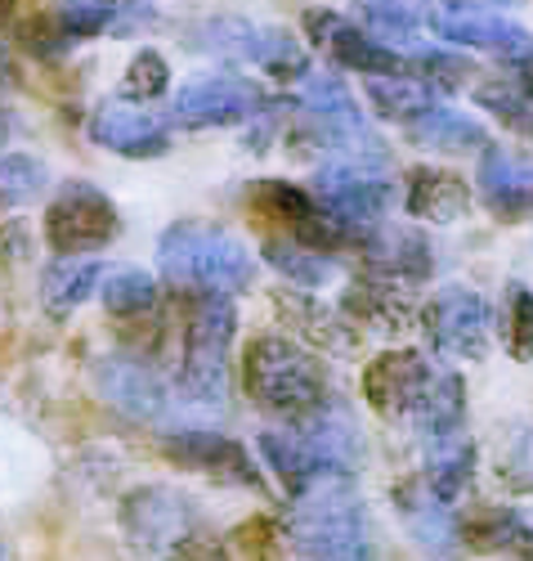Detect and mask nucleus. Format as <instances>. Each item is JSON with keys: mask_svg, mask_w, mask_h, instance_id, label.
I'll return each mask as SVG.
<instances>
[{"mask_svg": "<svg viewBox=\"0 0 533 561\" xmlns=\"http://www.w3.org/2000/svg\"><path fill=\"white\" fill-rule=\"evenodd\" d=\"M408 216L426 225H457L471 216V190L466 180L444 171V167H413L408 190H404Z\"/></svg>", "mask_w": 533, "mask_h": 561, "instance_id": "18", "label": "nucleus"}, {"mask_svg": "<svg viewBox=\"0 0 533 561\" xmlns=\"http://www.w3.org/2000/svg\"><path fill=\"white\" fill-rule=\"evenodd\" d=\"M305 32L314 45H323V50L350 68V72H363V77H391V72H413V59L391 50L381 36H368L359 32L355 23H346L341 14H332V10H314L305 19Z\"/></svg>", "mask_w": 533, "mask_h": 561, "instance_id": "13", "label": "nucleus"}, {"mask_svg": "<svg viewBox=\"0 0 533 561\" xmlns=\"http://www.w3.org/2000/svg\"><path fill=\"white\" fill-rule=\"evenodd\" d=\"M282 526L301 561H376L368 507L355 485V472H346V467L323 472L301 494H292V512Z\"/></svg>", "mask_w": 533, "mask_h": 561, "instance_id": "1", "label": "nucleus"}, {"mask_svg": "<svg viewBox=\"0 0 533 561\" xmlns=\"http://www.w3.org/2000/svg\"><path fill=\"white\" fill-rule=\"evenodd\" d=\"M10 14H14V0H0V23H5Z\"/></svg>", "mask_w": 533, "mask_h": 561, "instance_id": "44", "label": "nucleus"}, {"mask_svg": "<svg viewBox=\"0 0 533 561\" xmlns=\"http://www.w3.org/2000/svg\"><path fill=\"white\" fill-rule=\"evenodd\" d=\"M363 261L376 270V274H391V278H404V284H417V278L430 274V248L417 229L408 225H376L368 239H363Z\"/></svg>", "mask_w": 533, "mask_h": 561, "instance_id": "23", "label": "nucleus"}, {"mask_svg": "<svg viewBox=\"0 0 533 561\" xmlns=\"http://www.w3.org/2000/svg\"><path fill=\"white\" fill-rule=\"evenodd\" d=\"M430 27L440 32V41L471 45V50H484V55H494V59H502L511 68L533 64V32L515 27L502 14H475V10H449V5H440V10L430 14Z\"/></svg>", "mask_w": 533, "mask_h": 561, "instance_id": "14", "label": "nucleus"}, {"mask_svg": "<svg viewBox=\"0 0 533 561\" xmlns=\"http://www.w3.org/2000/svg\"><path fill=\"white\" fill-rule=\"evenodd\" d=\"M14 81V64H10V55H5V45H0V90H5Z\"/></svg>", "mask_w": 533, "mask_h": 561, "instance_id": "42", "label": "nucleus"}, {"mask_svg": "<svg viewBox=\"0 0 533 561\" xmlns=\"http://www.w3.org/2000/svg\"><path fill=\"white\" fill-rule=\"evenodd\" d=\"M408 59H413V77H421L426 85H457L462 77L475 72L462 55H449V50H417Z\"/></svg>", "mask_w": 533, "mask_h": 561, "instance_id": "39", "label": "nucleus"}, {"mask_svg": "<svg viewBox=\"0 0 533 561\" xmlns=\"http://www.w3.org/2000/svg\"><path fill=\"white\" fill-rule=\"evenodd\" d=\"M45 184H50V171H45L40 158H32V153L0 158V203H32Z\"/></svg>", "mask_w": 533, "mask_h": 561, "instance_id": "36", "label": "nucleus"}, {"mask_svg": "<svg viewBox=\"0 0 533 561\" xmlns=\"http://www.w3.org/2000/svg\"><path fill=\"white\" fill-rule=\"evenodd\" d=\"M489 477H494L507 494H515V499L533 494V413L511 417L507 427L494 432V445H489Z\"/></svg>", "mask_w": 533, "mask_h": 561, "instance_id": "24", "label": "nucleus"}, {"mask_svg": "<svg viewBox=\"0 0 533 561\" xmlns=\"http://www.w3.org/2000/svg\"><path fill=\"white\" fill-rule=\"evenodd\" d=\"M502 342H507V355H511V359L533 364V293H529L524 284H507Z\"/></svg>", "mask_w": 533, "mask_h": 561, "instance_id": "35", "label": "nucleus"}, {"mask_svg": "<svg viewBox=\"0 0 533 561\" xmlns=\"http://www.w3.org/2000/svg\"><path fill=\"white\" fill-rule=\"evenodd\" d=\"M10 135H14V117H10V113H0V149L10 145Z\"/></svg>", "mask_w": 533, "mask_h": 561, "instance_id": "43", "label": "nucleus"}, {"mask_svg": "<svg viewBox=\"0 0 533 561\" xmlns=\"http://www.w3.org/2000/svg\"><path fill=\"white\" fill-rule=\"evenodd\" d=\"M341 310L359 323H372V329H404L413 319V301H408V284L391 274H363L346 288Z\"/></svg>", "mask_w": 533, "mask_h": 561, "instance_id": "22", "label": "nucleus"}, {"mask_svg": "<svg viewBox=\"0 0 533 561\" xmlns=\"http://www.w3.org/2000/svg\"><path fill=\"white\" fill-rule=\"evenodd\" d=\"M237 329L233 297L202 293L184 329V355H179V391L188 400L220 404L229 391V346Z\"/></svg>", "mask_w": 533, "mask_h": 561, "instance_id": "4", "label": "nucleus"}, {"mask_svg": "<svg viewBox=\"0 0 533 561\" xmlns=\"http://www.w3.org/2000/svg\"><path fill=\"white\" fill-rule=\"evenodd\" d=\"M166 561H229L224 557V548L220 543H211V539H202V535H193L184 548H175Z\"/></svg>", "mask_w": 533, "mask_h": 561, "instance_id": "40", "label": "nucleus"}, {"mask_svg": "<svg viewBox=\"0 0 533 561\" xmlns=\"http://www.w3.org/2000/svg\"><path fill=\"white\" fill-rule=\"evenodd\" d=\"M408 135L417 139V145L434 149V153H475V149L489 145V135H484L479 122H471V117H462L457 108H444V104H434L426 117H417L408 126Z\"/></svg>", "mask_w": 533, "mask_h": 561, "instance_id": "29", "label": "nucleus"}, {"mask_svg": "<svg viewBox=\"0 0 533 561\" xmlns=\"http://www.w3.org/2000/svg\"><path fill=\"white\" fill-rule=\"evenodd\" d=\"M399 522L413 535V543L430 561H462L466 557V522L453 512V499L430 490L426 477H408L395 485Z\"/></svg>", "mask_w": 533, "mask_h": 561, "instance_id": "10", "label": "nucleus"}, {"mask_svg": "<svg viewBox=\"0 0 533 561\" xmlns=\"http://www.w3.org/2000/svg\"><path fill=\"white\" fill-rule=\"evenodd\" d=\"M242 391L256 409L282 417V423H301L332 396V378L305 342L256 333L242 351Z\"/></svg>", "mask_w": 533, "mask_h": 561, "instance_id": "2", "label": "nucleus"}, {"mask_svg": "<svg viewBox=\"0 0 533 561\" xmlns=\"http://www.w3.org/2000/svg\"><path fill=\"white\" fill-rule=\"evenodd\" d=\"M0 561H10V552H5V543H0Z\"/></svg>", "mask_w": 533, "mask_h": 561, "instance_id": "45", "label": "nucleus"}, {"mask_svg": "<svg viewBox=\"0 0 533 561\" xmlns=\"http://www.w3.org/2000/svg\"><path fill=\"white\" fill-rule=\"evenodd\" d=\"M466 548L475 552H520L533 561V512L524 507H484L466 526Z\"/></svg>", "mask_w": 533, "mask_h": 561, "instance_id": "27", "label": "nucleus"}, {"mask_svg": "<svg viewBox=\"0 0 533 561\" xmlns=\"http://www.w3.org/2000/svg\"><path fill=\"white\" fill-rule=\"evenodd\" d=\"M260 458L265 467L278 477V485L287 490V499L301 494L310 481H318L323 472H336V462H327L297 427H274V432H260Z\"/></svg>", "mask_w": 533, "mask_h": 561, "instance_id": "20", "label": "nucleus"}, {"mask_svg": "<svg viewBox=\"0 0 533 561\" xmlns=\"http://www.w3.org/2000/svg\"><path fill=\"white\" fill-rule=\"evenodd\" d=\"M252 211L260 220H269V225H287L292 233H301L318 216V198H314V190L305 194L301 184L260 180V184H252Z\"/></svg>", "mask_w": 533, "mask_h": 561, "instance_id": "31", "label": "nucleus"}, {"mask_svg": "<svg viewBox=\"0 0 533 561\" xmlns=\"http://www.w3.org/2000/svg\"><path fill=\"white\" fill-rule=\"evenodd\" d=\"M363 10H368V19H372L376 36H385V41H413L417 27L426 23V14L413 10L408 0H368Z\"/></svg>", "mask_w": 533, "mask_h": 561, "instance_id": "38", "label": "nucleus"}, {"mask_svg": "<svg viewBox=\"0 0 533 561\" xmlns=\"http://www.w3.org/2000/svg\"><path fill=\"white\" fill-rule=\"evenodd\" d=\"M121 233V211L90 180H68L45 207V243L55 256H94Z\"/></svg>", "mask_w": 533, "mask_h": 561, "instance_id": "5", "label": "nucleus"}, {"mask_svg": "<svg viewBox=\"0 0 533 561\" xmlns=\"http://www.w3.org/2000/svg\"><path fill=\"white\" fill-rule=\"evenodd\" d=\"M171 85V64L158 55V50H139L126 68V100L130 104H149V100H162Z\"/></svg>", "mask_w": 533, "mask_h": 561, "instance_id": "37", "label": "nucleus"}, {"mask_svg": "<svg viewBox=\"0 0 533 561\" xmlns=\"http://www.w3.org/2000/svg\"><path fill=\"white\" fill-rule=\"evenodd\" d=\"M310 190L318 207H327L332 216H341L359 229H376L395 203V184L381 175V167L372 171V162H350V158H332L314 175Z\"/></svg>", "mask_w": 533, "mask_h": 561, "instance_id": "8", "label": "nucleus"}, {"mask_svg": "<svg viewBox=\"0 0 533 561\" xmlns=\"http://www.w3.org/2000/svg\"><path fill=\"white\" fill-rule=\"evenodd\" d=\"M475 467H479V449L471 440V432H444V436H430L421 440V477L430 490H440L444 499H462L475 481Z\"/></svg>", "mask_w": 533, "mask_h": 561, "instance_id": "19", "label": "nucleus"}, {"mask_svg": "<svg viewBox=\"0 0 533 561\" xmlns=\"http://www.w3.org/2000/svg\"><path fill=\"white\" fill-rule=\"evenodd\" d=\"M100 391L108 404H117L126 417H139V423H153V417H162L171 409L162 378L149 364H135V359H104L100 364Z\"/></svg>", "mask_w": 533, "mask_h": 561, "instance_id": "16", "label": "nucleus"}, {"mask_svg": "<svg viewBox=\"0 0 533 561\" xmlns=\"http://www.w3.org/2000/svg\"><path fill=\"white\" fill-rule=\"evenodd\" d=\"M287 427H297L327 462L346 467V472H355V467L363 462V427H359V417L350 413V404L341 396H327L310 417L287 423Z\"/></svg>", "mask_w": 533, "mask_h": 561, "instance_id": "17", "label": "nucleus"}, {"mask_svg": "<svg viewBox=\"0 0 533 561\" xmlns=\"http://www.w3.org/2000/svg\"><path fill=\"white\" fill-rule=\"evenodd\" d=\"M162 454L184 467V472H198V477H211L220 485H237V490H260V472L256 462L247 458L237 440L220 436V432H171L162 436Z\"/></svg>", "mask_w": 533, "mask_h": 561, "instance_id": "12", "label": "nucleus"}, {"mask_svg": "<svg viewBox=\"0 0 533 561\" xmlns=\"http://www.w3.org/2000/svg\"><path fill=\"white\" fill-rule=\"evenodd\" d=\"M479 194L498 216H524L533 211V158L489 149L479 162Z\"/></svg>", "mask_w": 533, "mask_h": 561, "instance_id": "21", "label": "nucleus"}, {"mask_svg": "<svg viewBox=\"0 0 533 561\" xmlns=\"http://www.w3.org/2000/svg\"><path fill=\"white\" fill-rule=\"evenodd\" d=\"M265 90L247 77H229V72H211V77H193L179 85V95L171 104V122L175 126H233V122H252L265 108Z\"/></svg>", "mask_w": 533, "mask_h": 561, "instance_id": "9", "label": "nucleus"}, {"mask_svg": "<svg viewBox=\"0 0 533 561\" xmlns=\"http://www.w3.org/2000/svg\"><path fill=\"white\" fill-rule=\"evenodd\" d=\"M421 329L430 346L453 359H484L494 342V310L479 293L466 288H444L426 310H421Z\"/></svg>", "mask_w": 533, "mask_h": 561, "instance_id": "11", "label": "nucleus"}, {"mask_svg": "<svg viewBox=\"0 0 533 561\" xmlns=\"http://www.w3.org/2000/svg\"><path fill=\"white\" fill-rule=\"evenodd\" d=\"M278 310H282L287 319H297V329H301L305 337L323 342V346H336V351H350V346H355L350 323H341L336 306H323V301L305 297V288H301V293H287V297L278 301Z\"/></svg>", "mask_w": 533, "mask_h": 561, "instance_id": "33", "label": "nucleus"}, {"mask_svg": "<svg viewBox=\"0 0 533 561\" xmlns=\"http://www.w3.org/2000/svg\"><path fill=\"white\" fill-rule=\"evenodd\" d=\"M100 278H104L100 256H59V261H50V270L40 278V301L50 314H72L85 297H94Z\"/></svg>", "mask_w": 533, "mask_h": 561, "instance_id": "26", "label": "nucleus"}, {"mask_svg": "<svg viewBox=\"0 0 533 561\" xmlns=\"http://www.w3.org/2000/svg\"><path fill=\"white\" fill-rule=\"evenodd\" d=\"M368 100L385 122L413 126L417 117H426L434 104V85H426L413 72H391V77H368Z\"/></svg>", "mask_w": 533, "mask_h": 561, "instance_id": "28", "label": "nucleus"}, {"mask_svg": "<svg viewBox=\"0 0 533 561\" xmlns=\"http://www.w3.org/2000/svg\"><path fill=\"white\" fill-rule=\"evenodd\" d=\"M55 19L72 41H85V36H104V32L143 27L153 14L143 10L139 0H63Z\"/></svg>", "mask_w": 533, "mask_h": 561, "instance_id": "25", "label": "nucleus"}, {"mask_svg": "<svg viewBox=\"0 0 533 561\" xmlns=\"http://www.w3.org/2000/svg\"><path fill=\"white\" fill-rule=\"evenodd\" d=\"M188 494L171 490V485H143V490H130L121 499V535L126 543L149 557V561H166L175 548H184L193 535H198V517H193Z\"/></svg>", "mask_w": 533, "mask_h": 561, "instance_id": "6", "label": "nucleus"}, {"mask_svg": "<svg viewBox=\"0 0 533 561\" xmlns=\"http://www.w3.org/2000/svg\"><path fill=\"white\" fill-rule=\"evenodd\" d=\"M90 139L108 153H121V158H162L171 153V130L135 104H121V100H108L100 113L90 117Z\"/></svg>", "mask_w": 533, "mask_h": 561, "instance_id": "15", "label": "nucleus"}, {"mask_svg": "<svg viewBox=\"0 0 533 561\" xmlns=\"http://www.w3.org/2000/svg\"><path fill=\"white\" fill-rule=\"evenodd\" d=\"M265 261L287 278V284H297V288H305V293H310V288H323L327 278H332L327 252L301 243L297 233H292V239H265Z\"/></svg>", "mask_w": 533, "mask_h": 561, "instance_id": "32", "label": "nucleus"}, {"mask_svg": "<svg viewBox=\"0 0 533 561\" xmlns=\"http://www.w3.org/2000/svg\"><path fill=\"white\" fill-rule=\"evenodd\" d=\"M158 265L175 288L220 293V297H237L256 278V256L247 252V243L229 229L198 225V220H179L162 233Z\"/></svg>", "mask_w": 533, "mask_h": 561, "instance_id": "3", "label": "nucleus"}, {"mask_svg": "<svg viewBox=\"0 0 533 561\" xmlns=\"http://www.w3.org/2000/svg\"><path fill=\"white\" fill-rule=\"evenodd\" d=\"M449 10H475V14H502L511 5H520V0H444Z\"/></svg>", "mask_w": 533, "mask_h": 561, "instance_id": "41", "label": "nucleus"}, {"mask_svg": "<svg viewBox=\"0 0 533 561\" xmlns=\"http://www.w3.org/2000/svg\"><path fill=\"white\" fill-rule=\"evenodd\" d=\"M434 368L421 351L413 346H395V351H381L368 368H363V396L372 404V413H381L385 423H417V413L426 409L430 391H434Z\"/></svg>", "mask_w": 533, "mask_h": 561, "instance_id": "7", "label": "nucleus"}, {"mask_svg": "<svg viewBox=\"0 0 533 561\" xmlns=\"http://www.w3.org/2000/svg\"><path fill=\"white\" fill-rule=\"evenodd\" d=\"M100 297H104L108 314L130 319V314H143V310L158 306V278L149 270H117V274L104 278V293Z\"/></svg>", "mask_w": 533, "mask_h": 561, "instance_id": "34", "label": "nucleus"}, {"mask_svg": "<svg viewBox=\"0 0 533 561\" xmlns=\"http://www.w3.org/2000/svg\"><path fill=\"white\" fill-rule=\"evenodd\" d=\"M242 59L265 68L274 81H301L310 72V59L301 50V41L292 32H282V27H252Z\"/></svg>", "mask_w": 533, "mask_h": 561, "instance_id": "30", "label": "nucleus"}]
</instances>
